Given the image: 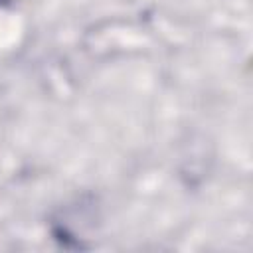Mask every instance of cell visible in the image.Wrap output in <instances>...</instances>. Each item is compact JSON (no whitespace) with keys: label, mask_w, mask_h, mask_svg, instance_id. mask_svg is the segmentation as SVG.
<instances>
[{"label":"cell","mask_w":253,"mask_h":253,"mask_svg":"<svg viewBox=\"0 0 253 253\" xmlns=\"http://www.w3.org/2000/svg\"><path fill=\"white\" fill-rule=\"evenodd\" d=\"M6 2H8V0H0V4H6Z\"/></svg>","instance_id":"cell-1"}]
</instances>
